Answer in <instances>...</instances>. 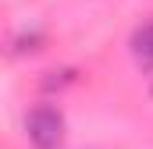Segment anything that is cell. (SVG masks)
<instances>
[{"mask_svg": "<svg viewBox=\"0 0 153 149\" xmlns=\"http://www.w3.org/2000/svg\"><path fill=\"white\" fill-rule=\"evenodd\" d=\"M132 53L143 60V64H153V21L139 25L132 32Z\"/></svg>", "mask_w": 153, "mask_h": 149, "instance_id": "obj_2", "label": "cell"}, {"mask_svg": "<svg viewBox=\"0 0 153 149\" xmlns=\"http://www.w3.org/2000/svg\"><path fill=\"white\" fill-rule=\"evenodd\" d=\"M71 78H75V74L68 71V68H64V71H50L46 78H43V89H61V85H68Z\"/></svg>", "mask_w": 153, "mask_h": 149, "instance_id": "obj_3", "label": "cell"}, {"mask_svg": "<svg viewBox=\"0 0 153 149\" xmlns=\"http://www.w3.org/2000/svg\"><path fill=\"white\" fill-rule=\"evenodd\" d=\"M25 131H29V142L36 149H57L64 142V117L57 107H36L25 121Z\"/></svg>", "mask_w": 153, "mask_h": 149, "instance_id": "obj_1", "label": "cell"}]
</instances>
